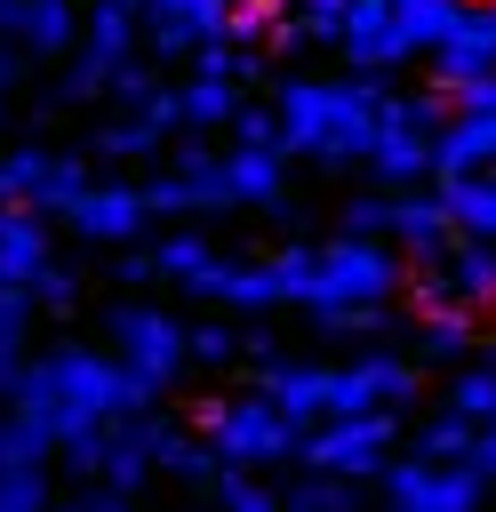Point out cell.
Here are the masks:
<instances>
[{
	"mask_svg": "<svg viewBox=\"0 0 496 512\" xmlns=\"http://www.w3.org/2000/svg\"><path fill=\"white\" fill-rule=\"evenodd\" d=\"M384 80L376 72H352V80H312V72H288L272 112H280V152H304L320 168H344V160H368V136H376V112H384Z\"/></svg>",
	"mask_w": 496,
	"mask_h": 512,
	"instance_id": "1",
	"label": "cell"
},
{
	"mask_svg": "<svg viewBox=\"0 0 496 512\" xmlns=\"http://www.w3.org/2000/svg\"><path fill=\"white\" fill-rule=\"evenodd\" d=\"M408 288L400 272V248L384 232H336L312 248V296L304 312H344V304H392Z\"/></svg>",
	"mask_w": 496,
	"mask_h": 512,
	"instance_id": "2",
	"label": "cell"
},
{
	"mask_svg": "<svg viewBox=\"0 0 496 512\" xmlns=\"http://www.w3.org/2000/svg\"><path fill=\"white\" fill-rule=\"evenodd\" d=\"M200 432H208L216 464H248V472L288 464V456H296V440H304V424H288L272 392H232V400H208V408H200Z\"/></svg>",
	"mask_w": 496,
	"mask_h": 512,
	"instance_id": "3",
	"label": "cell"
},
{
	"mask_svg": "<svg viewBox=\"0 0 496 512\" xmlns=\"http://www.w3.org/2000/svg\"><path fill=\"white\" fill-rule=\"evenodd\" d=\"M400 448V408H344V416H320L304 424L296 456L320 464V472H344V480H376Z\"/></svg>",
	"mask_w": 496,
	"mask_h": 512,
	"instance_id": "4",
	"label": "cell"
},
{
	"mask_svg": "<svg viewBox=\"0 0 496 512\" xmlns=\"http://www.w3.org/2000/svg\"><path fill=\"white\" fill-rule=\"evenodd\" d=\"M104 336H112V360H120L152 400L192 368V352H184V320L160 312V304H112V312H104Z\"/></svg>",
	"mask_w": 496,
	"mask_h": 512,
	"instance_id": "5",
	"label": "cell"
},
{
	"mask_svg": "<svg viewBox=\"0 0 496 512\" xmlns=\"http://www.w3.org/2000/svg\"><path fill=\"white\" fill-rule=\"evenodd\" d=\"M432 128H440V96H384L376 136H368V168L400 192L432 176Z\"/></svg>",
	"mask_w": 496,
	"mask_h": 512,
	"instance_id": "6",
	"label": "cell"
},
{
	"mask_svg": "<svg viewBox=\"0 0 496 512\" xmlns=\"http://www.w3.org/2000/svg\"><path fill=\"white\" fill-rule=\"evenodd\" d=\"M56 224H72V240H96V248H128V240H144L160 216L144 208V184H120V176H88L64 208H56Z\"/></svg>",
	"mask_w": 496,
	"mask_h": 512,
	"instance_id": "7",
	"label": "cell"
},
{
	"mask_svg": "<svg viewBox=\"0 0 496 512\" xmlns=\"http://www.w3.org/2000/svg\"><path fill=\"white\" fill-rule=\"evenodd\" d=\"M376 480H384V504H400V512H472L480 488H488L472 464H440V456H424V448H416L408 464H384Z\"/></svg>",
	"mask_w": 496,
	"mask_h": 512,
	"instance_id": "8",
	"label": "cell"
},
{
	"mask_svg": "<svg viewBox=\"0 0 496 512\" xmlns=\"http://www.w3.org/2000/svg\"><path fill=\"white\" fill-rule=\"evenodd\" d=\"M80 184H88V152H56V144H16V152H0V200H24V208H40V216H56Z\"/></svg>",
	"mask_w": 496,
	"mask_h": 512,
	"instance_id": "9",
	"label": "cell"
},
{
	"mask_svg": "<svg viewBox=\"0 0 496 512\" xmlns=\"http://www.w3.org/2000/svg\"><path fill=\"white\" fill-rule=\"evenodd\" d=\"M160 440H168V416H152V408L104 416V456H96V472H88V480H104V488L136 496V488L152 480V464H160Z\"/></svg>",
	"mask_w": 496,
	"mask_h": 512,
	"instance_id": "10",
	"label": "cell"
},
{
	"mask_svg": "<svg viewBox=\"0 0 496 512\" xmlns=\"http://www.w3.org/2000/svg\"><path fill=\"white\" fill-rule=\"evenodd\" d=\"M424 56H432L440 96H456V88L480 80V72H496V0H464V16H456Z\"/></svg>",
	"mask_w": 496,
	"mask_h": 512,
	"instance_id": "11",
	"label": "cell"
},
{
	"mask_svg": "<svg viewBox=\"0 0 496 512\" xmlns=\"http://www.w3.org/2000/svg\"><path fill=\"white\" fill-rule=\"evenodd\" d=\"M128 8H136V24H144L152 56H192V48L216 40L224 16H232V0H128Z\"/></svg>",
	"mask_w": 496,
	"mask_h": 512,
	"instance_id": "12",
	"label": "cell"
},
{
	"mask_svg": "<svg viewBox=\"0 0 496 512\" xmlns=\"http://www.w3.org/2000/svg\"><path fill=\"white\" fill-rule=\"evenodd\" d=\"M408 400H416V360H400V352H360V360L336 368V408H328V416H344V408H408Z\"/></svg>",
	"mask_w": 496,
	"mask_h": 512,
	"instance_id": "13",
	"label": "cell"
},
{
	"mask_svg": "<svg viewBox=\"0 0 496 512\" xmlns=\"http://www.w3.org/2000/svg\"><path fill=\"white\" fill-rule=\"evenodd\" d=\"M384 232H392V248L400 256H448V240H456V224H448V200L440 192H424V184H400L392 192V216H384Z\"/></svg>",
	"mask_w": 496,
	"mask_h": 512,
	"instance_id": "14",
	"label": "cell"
},
{
	"mask_svg": "<svg viewBox=\"0 0 496 512\" xmlns=\"http://www.w3.org/2000/svg\"><path fill=\"white\" fill-rule=\"evenodd\" d=\"M336 48H344V64L352 72H392V64H408L416 48L400 40V24H392V0H352V16H344V32H336Z\"/></svg>",
	"mask_w": 496,
	"mask_h": 512,
	"instance_id": "15",
	"label": "cell"
},
{
	"mask_svg": "<svg viewBox=\"0 0 496 512\" xmlns=\"http://www.w3.org/2000/svg\"><path fill=\"white\" fill-rule=\"evenodd\" d=\"M264 392L280 400V416L288 424H320L328 408H336V368L328 360H264Z\"/></svg>",
	"mask_w": 496,
	"mask_h": 512,
	"instance_id": "16",
	"label": "cell"
},
{
	"mask_svg": "<svg viewBox=\"0 0 496 512\" xmlns=\"http://www.w3.org/2000/svg\"><path fill=\"white\" fill-rule=\"evenodd\" d=\"M464 168H496V112L456 104V120L432 128V176H464Z\"/></svg>",
	"mask_w": 496,
	"mask_h": 512,
	"instance_id": "17",
	"label": "cell"
},
{
	"mask_svg": "<svg viewBox=\"0 0 496 512\" xmlns=\"http://www.w3.org/2000/svg\"><path fill=\"white\" fill-rule=\"evenodd\" d=\"M224 184H232V208H280L288 152L280 144H224Z\"/></svg>",
	"mask_w": 496,
	"mask_h": 512,
	"instance_id": "18",
	"label": "cell"
},
{
	"mask_svg": "<svg viewBox=\"0 0 496 512\" xmlns=\"http://www.w3.org/2000/svg\"><path fill=\"white\" fill-rule=\"evenodd\" d=\"M48 256H56L48 216H40V208H24V200H0V280L32 288V272H40Z\"/></svg>",
	"mask_w": 496,
	"mask_h": 512,
	"instance_id": "19",
	"label": "cell"
},
{
	"mask_svg": "<svg viewBox=\"0 0 496 512\" xmlns=\"http://www.w3.org/2000/svg\"><path fill=\"white\" fill-rule=\"evenodd\" d=\"M216 264H224V256L208 248V232H160V240H152V272H160V280H176L192 304H208Z\"/></svg>",
	"mask_w": 496,
	"mask_h": 512,
	"instance_id": "20",
	"label": "cell"
},
{
	"mask_svg": "<svg viewBox=\"0 0 496 512\" xmlns=\"http://www.w3.org/2000/svg\"><path fill=\"white\" fill-rule=\"evenodd\" d=\"M416 312H424V328H416V352H424V360H464V352L480 344V304L432 296V304H416Z\"/></svg>",
	"mask_w": 496,
	"mask_h": 512,
	"instance_id": "21",
	"label": "cell"
},
{
	"mask_svg": "<svg viewBox=\"0 0 496 512\" xmlns=\"http://www.w3.org/2000/svg\"><path fill=\"white\" fill-rule=\"evenodd\" d=\"M168 104H176V128H224L232 120V104H240V80H224V72H184V80H168Z\"/></svg>",
	"mask_w": 496,
	"mask_h": 512,
	"instance_id": "22",
	"label": "cell"
},
{
	"mask_svg": "<svg viewBox=\"0 0 496 512\" xmlns=\"http://www.w3.org/2000/svg\"><path fill=\"white\" fill-rule=\"evenodd\" d=\"M208 304H232V312H280V272H272V256H248V264L224 256Z\"/></svg>",
	"mask_w": 496,
	"mask_h": 512,
	"instance_id": "23",
	"label": "cell"
},
{
	"mask_svg": "<svg viewBox=\"0 0 496 512\" xmlns=\"http://www.w3.org/2000/svg\"><path fill=\"white\" fill-rule=\"evenodd\" d=\"M72 40H80V0H24V16H16L24 56H72Z\"/></svg>",
	"mask_w": 496,
	"mask_h": 512,
	"instance_id": "24",
	"label": "cell"
},
{
	"mask_svg": "<svg viewBox=\"0 0 496 512\" xmlns=\"http://www.w3.org/2000/svg\"><path fill=\"white\" fill-rule=\"evenodd\" d=\"M440 200H448V224H456V232H472V240H496V168L440 176Z\"/></svg>",
	"mask_w": 496,
	"mask_h": 512,
	"instance_id": "25",
	"label": "cell"
},
{
	"mask_svg": "<svg viewBox=\"0 0 496 512\" xmlns=\"http://www.w3.org/2000/svg\"><path fill=\"white\" fill-rule=\"evenodd\" d=\"M440 280H448V296H464V304H496V240H472V232H456V256L440 264Z\"/></svg>",
	"mask_w": 496,
	"mask_h": 512,
	"instance_id": "26",
	"label": "cell"
},
{
	"mask_svg": "<svg viewBox=\"0 0 496 512\" xmlns=\"http://www.w3.org/2000/svg\"><path fill=\"white\" fill-rule=\"evenodd\" d=\"M160 144H168V136H160L144 112H120V120H104V128H96L80 152H88V160H104V168H128V160H152Z\"/></svg>",
	"mask_w": 496,
	"mask_h": 512,
	"instance_id": "27",
	"label": "cell"
},
{
	"mask_svg": "<svg viewBox=\"0 0 496 512\" xmlns=\"http://www.w3.org/2000/svg\"><path fill=\"white\" fill-rule=\"evenodd\" d=\"M184 184H192V200H200V216H216V208H232V184H224V152L216 144H200V128H192V144H176V160H168Z\"/></svg>",
	"mask_w": 496,
	"mask_h": 512,
	"instance_id": "28",
	"label": "cell"
},
{
	"mask_svg": "<svg viewBox=\"0 0 496 512\" xmlns=\"http://www.w3.org/2000/svg\"><path fill=\"white\" fill-rule=\"evenodd\" d=\"M456 16H464V0H392V24H400V40H408L416 56H424Z\"/></svg>",
	"mask_w": 496,
	"mask_h": 512,
	"instance_id": "29",
	"label": "cell"
},
{
	"mask_svg": "<svg viewBox=\"0 0 496 512\" xmlns=\"http://www.w3.org/2000/svg\"><path fill=\"white\" fill-rule=\"evenodd\" d=\"M152 472H168V480H184V488H208V472H216V448L168 424V440H160V464H152Z\"/></svg>",
	"mask_w": 496,
	"mask_h": 512,
	"instance_id": "30",
	"label": "cell"
},
{
	"mask_svg": "<svg viewBox=\"0 0 496 512\" xmlns=\"http://www.w3.org/2000/svg\"><path fill=\"white\" fill-rule=\"evenodd\" d=\"M472 432H480V424H472V416H456V408L440 400V416L416 432V448H424V456H440V464H464V456H472Z\"/></svg>",
	"mask_w": 496,
	"mask_h": 512,
	"instance_id": "31",
	"label": "cell"
},
{
	"mask_svg": "<svg viewBox=\"0 0 496 512\" xmlns=\"http://www.w3.org/2000/svg\"><path fill=\"white\" fill-rule=\"evenodd\" d=\"M160 88H168V80H160V64H152V56H120V64H112V80H104V96H120L128 112H144Z\"/></svg>",
	"mask_w": 496,
	"mask_h": 512,
	"instance_id": "32",
	"label": "cell"
},
{
	"mask_svg": "<svg viewBox=\"0 0 496 512\" xmlns=\"http://www.w3.org/2000/svg\"><path fill=\"white\" fill-rule=\"evenodd\" d=\"M448 408H456V416H472V424H480V416H496V360L464 368V376L448 384Z\"/></svg>",
	"mask_w": 496,
	"mask_h": 512,
	"instance_id": "33",
	"label": "cell"
},
{
	"mask_svg": "<svg viewBox=\"0 0 496 512\" xmlns=\"http://www.w3.org/2000/svg\"><path fill=\"white\" fill-rule=\"evenodd\" d=\"M32 312H80V272H64L56 256L32 272Z\"/></svg>",
	"mask_w": 496,
	"mask_h": 512,
	"instance_id": "34",
	"label": "cell"
},
{
	"mask_svg": "<svg viewBox=\"0 0 496 512\" xmlns=\"http://www.w3.org/2000/svg\"><path fill=\"white\" fill-rule=\"evenodd\" d=\"M288 504H304V512H344V504H352V480H344V472H320V464H312V472H304V480L288 488Z\"/></svg>",
	"mask_w": 496,
	"mask_h": 512,
	"instance_id": "35",
	"label": "cell"
},
{
	"mask_svg": "<svg viewBox=\"0 0 496 512\" xmlns=\"http://www.w3.org/2000/svg\"><path fill=\"white\" fill-rule=\"evenodd\" d=\"M48 504V464H8L0 472V512H40Z\"/></svg>",
	"mask_w": 496,
	"mask_h": 512,
	"instance_id": "36",
	"label": "cell"
},
{
	"mask_svg": "<svg viewBox=\"0 0 496 512\" xmlns=\"http://www.w3.org/2000/svg\"><path fill=\"white\" fill-rule=\"evenodd\" d=\"M184 352H192L200 368H224V360H240V328H224V320H200V328H184Z\"/></svg>",
	"mask_w": 496,
	"mask_h": 512,
	"instance_id": "37",
	"label": "cell"
},
{
	"mask_svg": "<svg viewBox=\"0 0 496 512\" xmlns=\"http://www.w3.org/2000/svg\"><path fill=\"white\" fill-rule=\"evenodd\" d=\"M144 208H152V216H168V224H184V216H200V200H192V184H184L176 168L144 184Z\"/></svg>",
	"mask_w": 496,
	"mask_h": 512,
	"instance_id": "38",
	"label": "cell"
},
{
	"mask_svg": "<svg viewBox=\"0 0 496 512\" xmlns=\"http://www.w3.org/2000/svg\"><path fill=\"white\" fill-rule=\"evenodd\" d=\"M272 272H280V304H304V296H312V240L280 248V256H272Z\"/></svg>",
	"mask_w": 496,
	"mask_h": 512,
	"instance_id": "39",
	"label": "cell"
},
{
	"mask_svg": "<svg viewBox=\"0 0 496 512\" xmlns=\"http://www.w3.org/2000/svg\"><path fill=\"white\" fill-rule=\"evenodd\" d=\"M232 144H280V112L272 104H232Z\"/></svg>",
	"mask_w": 496,
	"mask_h": 512,
	"instance_id": "40",
	"label": "cell"
},
{
	"mask_svg": "<svg viewBox=\"0 0 496 512\" xmlns=\"http://www.w3.org/2000/svg\"><path fill=\"white\" fill-rule=\"evenodd\" d=\"M288 16H296L312 40H336V32H344V16H352V0H288Z\"/></svg>",
	"mask_w": 496,
	"mask_h": 512,
	"instance_id": "41",
	"label": "cell"
},
{
	"mask_svg": "<svg viewBox=\"0 0 496 512\" xmlns=\"http://www.w3.org/2000/svg\"><path fill=\"white\" fill-rule=\"evenodd\" d=\"M24 336H32V288L0 280V344H16V352H24Z\"/></svg>",
	"mask_w": 496,
	"mask_h": 512,
	"instance_id": "42",
	"label": "cell"
},
{
	"mask_svg": "<svg viewBox=\"0 0 496 512\" xmlns=\"http://www.w3.org/2000/svg\"><path fill=\"white\" fill-rule=\"evenodd\" d=\"M384 216H392V200H344V232H384Z\"/></svg>",
	"mask_w": 496,
	"mask_h": 512,
	"instance_id": "43",
	"label": "cell"
},
{
	"mask_svg": "<svg viewBox=\"0 0 496 512\" xmlns=\"http://www.w3.org/2000/svg\"><path fill=\"white\" fill-rule=\"evenodd\" d=\"M112 280H120V288H144V280H160V272H152V248H136V240H128V256L112 264Z\"/></svg>",
	"mask_w": 496,
	"mask_h": 512,
	"instance_id": "44",
	"label": "cell"
},
{
	"mask_svg": "<svg viewBox=\"0 0 496 512\" xmlns=\"http://www.w3.org/2000/svg\"><path fill=\"white\" fill-rule=\"evenodd\" d=\"M480 480H496V416H480V432H472V456H464Z\"/></svg>",
	"mask_w": 496,
	"mask_h": 512,
	"instance_id": "45",
	"label": "cell"
},
{
	"mask_svg": "<svg viewBox=\"0 0 496 512\" xmlns=\"http://www.w3.org/2000/svg\"><path fill=\"white\" fill-rule=\"evenodd\" d=\"M16 80H24V48H16V40H0V104L16 96Z\"/></svg>",
	"mask_w": 496,
	"mask_h": 512,
	"instance_id": "46",
	"label": "cell"
},
{
	"mask_svg": "<svg viewBox=\"0 0 496 512\" xmlns=\"http://www.w3.org/2000/svg\"><path fill=\"white\" fill-rule=\"evenodd\" d=\"M16 376H24V352H16V344H0V400L16 392Z\"/></svg>",
	"mask_w": 496,
	"mask_h": 512,
	"instance_id": "47",
	"label": "cell"
},
{
	"mask_svg": "<svg viewBox=\"0 0 496 512\" xmlns=\"http://www.w3.org/2000/svg\"><path fill=\"white\" fill-rule=\"evenodd\" d=\"M16 16H24V0H0V40H16Z\"/></svg>",
	"mask_w": 496,
	"mask_h": 512,
	"instance_id": "48",
	"label": "cell"
},
{
	"mask_svg": "<svg viewBox=\"0 0 496 512\" xmlns=\"http://www.w3.org/2000/svg\"><path fill=\"white\" fill-rule=\"evenodd\" d=\"M0 128H8V104H0Z\"/></svg>",
	"mask_w": 496,
	"mask_h": 512,
	"instance_id": "49",
	"label": "cell"
}]
</instances>
